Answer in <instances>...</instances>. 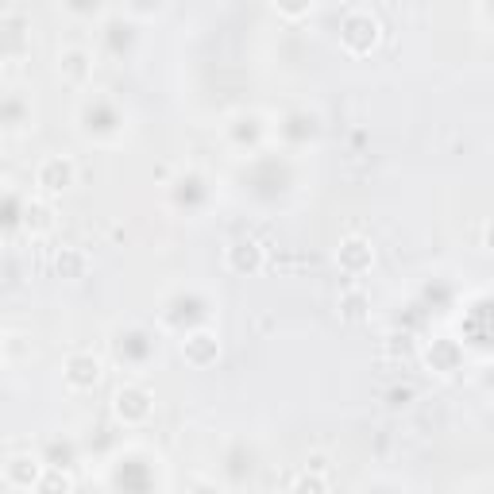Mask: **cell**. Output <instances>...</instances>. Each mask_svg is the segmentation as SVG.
I'll use <instances>...</instances> for the list:
<instances>
[{"mask_svg": "<svg viewBox=\"0 0 494 494\" xmlns=\"http://www.w3.org/2000/svg\"><path fill=\"white\" fill-rule=\"evenodd\" d=\"M209 348H216V340L205 336V332L189 340V356H194V363H205V351H209Z\"/></svg>", "mask_w": 494, "mask_h": 494, "instance_id": "obj_3", "label": "cell"}, {"mask_svg": "<svg viewBox=\"0 0 494 494\" xmlns=\"http://www.w3.org/2000/svg\"><path fill=\"white\" fill-rule=\"evenodd\" d=\"M39 185H47V189H66V185H70V163H62V158H50V163H43Z\"/></svg>", "mask_w": 494, "mask_h": 494, "instance_id": "obj_1", "label": "cell"}, {"mask_svg": "<svg viewBox=\"0 0 494 494\" xmlns=\"http://www.w3.org/2000/svg\"><path fill=\"white\" fill-rule=\"evenodd\" d=\"M356 259H367V251H363L359 240H351V243H344V263H356Z\"/></svg>", "mask_w": 494, "mask_h": 494, "instance_id": "obj_4", "label": "cell"}, {"mask_svg": "<svg viewBox=\"0 0 494 494\" xmlns=\"http://www.w3.org/2000/svg\"><path fill=\"white\" fill-rule=\"evenodd\" d=\"M97 359L89 356H74L70 359V382H78V387H89V382H97Z\"/></svg>", "mask_w": 494, "mask_h": 494, "instance_id": "obj_2", "label": "cell"}]
</instances>
